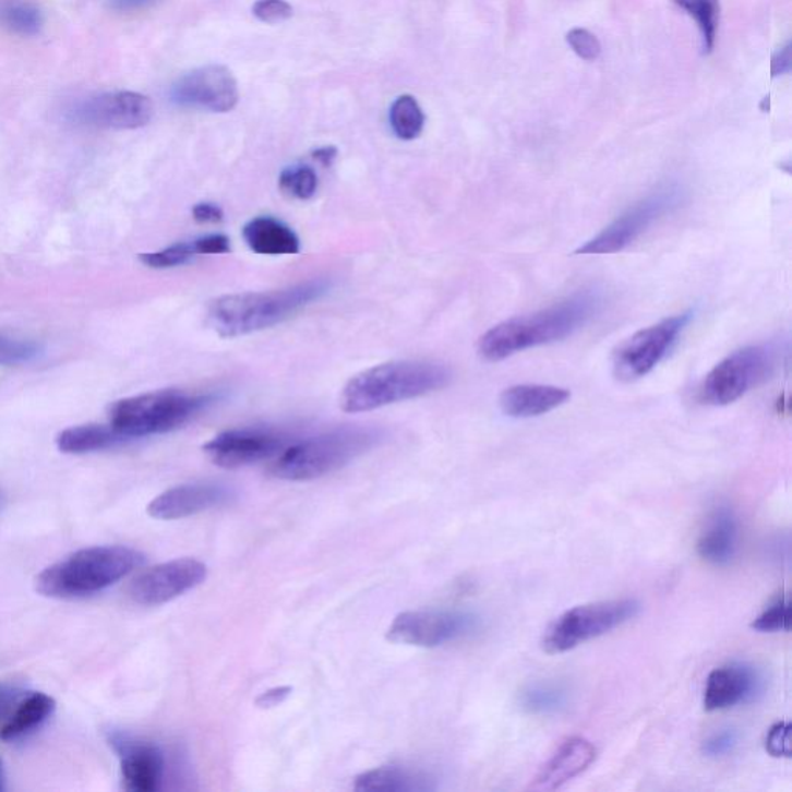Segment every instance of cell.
Returning a JSON list of instances; mask_svg holds the SVG:
<instances>
[{"label": "cell", "mask_w": 792, "mask_h": 792, "mask_svg": "<svg viewBox=\"0 0 792 792\" xmlns=\"http://www.w3.org/2000/svg\"><path fill=\"white\" fill-rule=\"evenodd\" d=\"M519 705L531 716H554L568 708L569 688L561 681H532L521 688Z\"/></svg>", "instance_id": "cell-26"}, {"label": "cell", "mask_w": 792, "mask_h": 792, "mask_svg": "<svg viewBox=\"0 0 792 792\" xmlns=\"http://www.w3.org/2000/svg\"><path fill=\"white\" fill-rule=\"evenodd\" d=\"M336 155H338V151L332 146L320 147V149L313 152L314 160L320 161L322 166H332V163L335 161Z\"/></svg>", "instance_id": "cell-43"}, {"label": "cell", "mask_w": 792, "mask_h": 792, "mask_svg": "<svg viewBox=\"0 0 792 792\" xmlns=\"http://www.w3.org/2000/svg\"><path fill=\"white\" fill-rule=\"evenodd\" d=\"M572 398L568 388L521 384L506 388L501 396L503 413L511 418H535L564 406Z\"/></svg>", "instance_id": "cell-20"}, {"label": "cell", "mask_w": 792, "mask_h": 792, "mask_svg": "<svg viewBox=\"0 0 792 792\" xmlns=\"http://www.w3.org/2000/svg\"><path fill=\"white\" fill-rule=\"evenodd\" d=\"M211 403L208 395L181 391L131 396L110 407V425L125 440L168 434L194 420Z\"/></svg>", "instance_id": "cell-6"}, {"label": "cell", "mask_w": 792, "mask_h": 792, "mask_svg": "<svg viewBox=\"0 0 792 792\" xmlns=\"http://www.w3.org/2000/svg\"><path fill=\"white\" fill-rule=\"evenodd\" d=\"M197 254H227L231 251V243L224 235H209L200 237L192 242Z\"/></svg>", "instance_id": "cell-38"}, {"label": "cell", "mask_w": 792, "mask_h": 792, "mask_svg": "<svg viewBox=\"0 0 792 792\" xmlns=\"http://www.w3.org/2000/svg\"><path fill=\"white\" fill-rule=\"evenodd\" d=\"M739 543V524L734 511L729 506H717L709 516L705 531L699 536L697 550L699 557L712 565L731 564Z\"/></svg>", "instance_id": "cell-21"}, {"label": "cell", "mask_w": 792, "mask_h": 792, "mask_svg": "<svg viewBox=\"0 0 792 792\" xmlns=\"http://www.w3.org/2000/svg\"><path fill=\"white\" fill-rule=\"evenodd\" d=\"M40 353V347L35 340L13 338L0 333V365L24 364Z\"/></svg>", "instance_id": "cell-33"}, {"label": "cell", "mask_w": 792, "mask_h": 792, "mask_svg": "<svg viewBox=\"0 0 792 792\" xmlns=\"http://www.w3.org/2000/svg\"><path fill=\"white\" fill-rule=\"evenodd\" d=\"M5 790V772H3L2 760H0V791Z\"/></svg>", "instance_id": "cell-45"}, {"label": "cell", "mask_w": 792, "mask_h": 792, "mask_svg": "<svg viewBox=\"0 0 792 792\" xmlns=\"http://www.w3.org/2000/svg\"><path fill=\"white\" fill-rule=\"evenodd\" d=\"M691 320L692 312L676 314L624 340L613 355L617 380L635 381L649 375L668 357Z\"/></svg>", "instance_id": "cell-10"}, {"label": "cell", "mask_w": 792, "mask_h": 792, "mask_svg": "<svg viewBox=\"0 0 792 792\" xmlns=\"http://www.w3.org/2000/svg\"><path fill=\"white\" fill-rule=\"evenodd\" d=\"M599 296L579 291L527 316L513 317L495 325L479 340V353L497 362L532 347L557 343L580 331L598 312Z\"/></svg>", "instance_id": "cell-1"}, {"label": "cell", "mask_w": 792, "mask_h": 792, "mask_svg": "<svg viewBox=\"0 0 792 792\" xmlns=\"http://www.w3.org/2000/svg\"><path fill=\"white\" fill-rule=\"evenodd\" d=\"M152 0H115V7L118 10H133L140 9V7L146 5Z\"/></svg>", "instance_id": "cell-44"}, {"label": "cell", "mask_w": 792, "mask_h": 792, "mask_svg": "<svg viewBox=\"0 0 792 792\" xmlns=\"http://www.w3.org/2000/svg\"><path fill=\"white\" fill-rule=\"evenodd\" d=\"M291 694V687H276L272 691L265 692L257 699V705L262 708H274V706L280 705L288 695Z\"/></svg>", "instance_id": "cell-41"}, {"label": "cell", "mask_w": 792, "mask_h": 792, "mask_svg": "<svg viewBox=\"0 0 792 792\" xmlns=\"http://www.w3.org/2000/svg\"><path fill=\"white\" fill-rule=\"evenodd\" d=\"M331 287V280L313 279L285 290L224 296L211 303L208 325L221 338L265 331L290 320L292 314L327 295Z\"/></svg>", "instance_id": "cell-2"}, {"label": "cell", "mask_w": 792, "mask_h": 792, "mask_svg": "<svg viewBox=\"0 0 792 792\" xmlns=\"http://www.w3.org/2000/svg\"><path fill=\"white\" fill-rule=\"evenodd\" d=\"M477 627L476 616L451 610H417L399 613L387 631L388 641L434 649L468 635Z\"/></svg>", "instance_id": "cell-11"}, {"label": "cell", "mask_w": 792, "mask_h": 792, "mask_svg": "<svg viewBox=\"0 0 792 792\" xmlns=\"http://www.w3.org/2000/svg\"><path fill=\"white\" fill-rule=\"evenodd\" d=\"M596 758V747L588 740L573 736L559 746L553 757L540 769L532 791L550 792L564 787L569 780L580 776Z\"/></svg>", "instance_id": "cell-19"}, {"label": "cell", "mask_w": 792, "mask_h": 792, "mask_svg": "<svg viewBox=\"0 0 792 792\" xmlns=\"http://www.w3.org/2000/svg\"><path fill=\"white\" fill-rule=\"evenodd\" d=\"M355 790L368 792H412L431 790L425 777L399 768V766H384V768L370 769L355 779Z\"/></svg>", "instance_id": "cell-25"}, {"label": "cell", "mask_w": 792, "mask_h": 792, "mask_svg": "<svg viewBox=\"0 0 792 792\" xmlns=\"http://www.w3.org/2000/svg\"><path fill=\"white\" fill-rule=\"evenodd\" d=\"M736 742H739V736L734 731H721L706 740L703 753L712 758L724 757L734 751Z\"/></svg>", "instance_id": "cell-37"}, {"label": "cell", "mask_w": 792, "mask_h": 792, "mask_svg": "<svg viewBox=\"0 0 792 792\" xmlns=\"http://www.w3.org/2000/svg\"><path fill=\"white\" fill-rule=\"evenodd\" d=\"M773 370V351L749 346L734 351L710 370L699 388V399L709 406H728L760 386Z\"/></svg>", "instance_id": "cell-8"}, {"label": "cell", "mask_w": 792, "mask_h": 792, "mask_svg": "<svg viewBox=\"0 0 792 792\" xmlns=\"http://www.w3.org/2000/svg\"><path fill=\"white\" fill-rule=\"evenodd\" d=\"M791 69V47L787 46L772 59V76L783 75Z\"/></svg>", "instance_id": "cell-42"}, {"label": "cell", "mask_w": 792, "mask_h": 792, "mask_svg": "<svg viewBox=\"0 0 792 792\" xmlns=\"http://www.w3.org/2000/svg\"><path fill=\"white\" fill-rule=\"evenodd\" d=\"M195 255L197 253H195L192 242H179L165 248V250L140 254V261L149 268L166 269L188 264Z\"/></svg>", "instance_id": "cell-32"}, {"label": "cell", "mask_w": 792, "mask_h": 792, "mask_svg": "<svg viewBox=\"0 0 792 792\" xmlns=\"http://www.w3.org/2000/svg\"><path fill=\"white\" fill-rule=\"evenodd\" d=\"M683 203V192L679 188L668 187L651 192L646 199L639 200L631 208L621 214L613 224L602 229L593 239L577 248L575 254H614L635 243L649 231L658 220L668 216Z\"/></svg>", "instance_id": "cell-9"}, {"label": "cell", "mask_w": 792, "mask_h": 792, "mask_svg": "<svg viewBox=\"0 0 792 792\" xmlns=\"http://www.w3.org/2000/svg\"><path fill=\"white\" fill-rule=\"evenodd\" d=\"M125 442L112 425L83 424L65 429L58 435L57 446L61 453L81 455L110 449Z\"/></svg>", "instance_id": "cell-24"}, {"label": "cell", "mask_w": 792, "mask_h": 792, "mask_svg": "<svg viewBox=\"0 0 792 792\" xmlns=\"http://www.w3.org/2000/svg\"><path fill=\"white\" fill-rule=\"evenodd\" d=\"M791 602L784 595L772 599L771 604L755 617L753 628L760 633H776L790 631Z\"/></svg>", "instance_id": "cell-31"}, {"label": "cell", "mask_w": 792, "mask_h": 792, "mask_svg": "<svg viewBox=\"0 0 792 792\" xmlns=\"http://www.w3.org/2000/svg\"><path fill=\"white\" fill-rule=\"evenodd\" d=\"M121 757V773L124 788L132 792H154L160 790L165 776V755L157 745L133 742L115 735L110 739Z\"/></svg>", "instance_id": "cell-17"}, {"label": "cell", "mask_w": 792, "mask_h": 792, "mask_svg": "<svg viewBox=\"0 0 792 792\" xmlns=\"http://www.w3.org/2000/svg\"><path fill=\"white\" fill-rule=\"evenodd\" d=\"M380 440L381 432L377 429L358 425L335 429L285 447L277 455L272 472L283 480L320 479L373 449Z\"/></svg>", "instance_id": "cell-5"}, {"label": "cell", "mask_w": 792, "mask_h": 792, "mask_svg": "<svg viewBox=\"0 0 792 792\" xmlns=\"http://www.w3.org/2000/svg\"><path fill=\"white\" fill-rule=\"evenodd\" d=\"M154 105L135 92H117L87 99L73 117L80 123L105 129H139L149 123Z\"/></svg>", "instance_id": "cell-15"}, {"label": "cell", "mask_w": 792, "mask_h": 792, "mask_svg": "<svg viewBox=\"0 0 792 792\" xmlns=\"http://www.w3.org/2000/svg\"><path fill=\"white\" fill-rule=\"evenodd\" d=\"M253 14L266 24H279L290 20L292 7L287 0H257L253 5Z\"/></svg>", "instance_id": "cell-35"}, {"label": "cell", "mask_w": 792, "mask_h": 792, "mask_svg": "<svg viewBox=\"0 0 792 792\" xmlns=\"http://www.w3.org/2000/svg\"><path fill=\"white\" fill-rule=\"evenodd\" d=\"M279 187L290 197L309 200L316 194L317 176L310 166H291L280 173Z\"/></svg>", "instance_id": "cell-30"}, {"label": "cell", "mask_w": 792, "mask_h": 792, "mask_svg": "<svg viewBox=\"0 0 792 792\" xmlns=\"http://www.w3.org/2000/svg\"><path fill=\"white\" fill-rule=\"evenodd\" d=\"M566 43L584 61H595L601 55V43L588 29L573 28L572 32L566 33Z\"/></svg>", "instance_id": "cell-34"}, {"label": "cell", "mask_w": 792, "mask_h": 792, "mask_svg": "<svg viewBox=\"0 0 792 792\" xmlns=\"http://www.w3.org/2000/svg\"><path fill=\"white\" fill-rule=\"evenodd\" d=\"M0 24L21 36L38 35L43 13L29 0H0Z\"/></svg>", "instance_id": "cell-27"}, {"label": "cell", "mask_w": 792, "mask_h": 792, "mask_svg": "<svg viewBox=\"0 0 792 792\" xmlns=\"http://www.w3.org/2000/svg\"><path fill=\"white\" fill-rule=\"evenodd\" d=\"M206 576L208 566L197 559H176L136 576L129 585V598L140 605L166 604L205 583Z\"/></svg>", "instance_id": "cell-12"}, {"label": "cell", "mask_w": 792, "mask_h": 792, "mask_svg": "<svg viewBox=\"0 0 792 792\" xmlns=\"http://www.w3.org/2000/svg\"><path fill=\"white\" fill-rule=\"evenodd\" d=\"M247 245L257 254L285 255L301 251L299 237L290 227L273 217H257L243 228Z\"/></svg>", "instance_id": "cell-23"}, {"label": "cell", "mask_w": 792, "mask_h": 792, "mask_svg": "<svg viewBox=\"0 0 792 792\" xmlns=\"http://www.w3.org/2000/svg\"><path fill=\"white\" fill-rule=\"evenodd\" d=\"M144 564L129 547H91L48 566L36 577V591L47 598L80 599L105 591Z\"/></svg>", "instance_id": "cell-4"}, {"label": "cell", "mask_w": 792, "mask_h": 792, "mask_svg": "<svg viewBox=\"0 0 792 792\" xmlns=\"http://www.w3.org/2000/svg\"><path fill=\"white\" fill-rule=\"evenodd\" d=\"M641 610L636 599H613L577 605L557 617L548 627L542 647L547 653L559 655L576 649L580 644L591 641L628 623Z\"/></svg>", "instance_id": "cell-7"}, {"label": "cell", "mask_w": 792, "mask_h": 792, "mask_svg": "<svg viewBox=\"0 0 792 792\" xmlns=\"http://www.w3.org/2000/svg\"><path fill=\"white\" fill-rule=\"evenodd\" d=\"M451 377V369L440 362H387L351 377L340 395V407L349 413L370 412L442 391Z\"/></svg>", "instance_id": "cell-3"}, {"label": "cell", "mask_w": 792, "mask_h": 792, "mask_svg": "<svg viewBox=\"0 0 792 792\" xmlns=\"http://www.w3.org/2000/svg\"><path fill=\"white\" fill-rule=\"evenodd\" d=\"M287 435L283 432L243 428L221 432L206 443L203 451L217 466L236 469L277 457L287 447Z\"/></svg>", "instance_id": "cell-13"}, {"label": "cell", "mask_w": 792, "mask_h": 792, "mask_svg": "<svg viewBox=\"0 0 792 792\" xmlns=\"http://www.w3.org/2000/svg\"><path fill=\"white\" fill-rule=\"evenodd\" d=\"M697 21L703 35V48L712 51L716 46L718 22H720V0H673Z\"/></svg>", "instance_id": "cell-29"}, {"label": "cell", "mask_w": 792, "mask_h": 792, "mask_svg": "<svg viewBox=\"0 0 792 792\" xmlns=\"http://www.w3.org/2000/svg\"><path fill=\"white\" fill-rule=\"evenodd\" d=\"M192 216L199 224H218L224 220V211L216 203H199L192 209Z\"/></svg>", "instance_id": "cell-40"}, {"label": "cell", "mask_w": 792, "mask_h": 792, "mask_svg": "<svg viewBox=\"0 0 792 792\" xmlns=\"http://www.w3.org/2000/svg\"><path fill=\"white\" fill-rule=\"evenodd\" d=\"M388 118H391V125L395 135L398 139L406 140V142L416 140L423 132L424 113L413 96H399L392 105Z\"/></svg>", "instance_id": "cell-28"}, {"label": "cell", "mask_w": 792, "mask_h": 792, "mask_svg": "<svg viewBox=\"0 0 792 792\" xmlns=\"http://www.w3.org/2000/svg\"><path fill=\"white\" fill-rule=\"evenodd\" d=\"M235 497L231 488L220 483H188L170 488L147 506L158 520H179L225 505Z\"/></svg>", "instance_id": "cell-16"}, {"label": "cell", "mask_w": 792, "mask_h": 792, "mask_svg": "<svg viewBox=\"0 0 792 792\" xmlns=\"http://www.w3.org/2000/svg\"><path fill=\"white\" fill-rule=\"evenodd\" d=\"M24 692L20 687L13 686V684H0V728Z\"/></svg>", "instance_id": "cell-39"}, {"label": "cell", "mask_w": 792, "mask_h": 792, "mask_svg": "<svg viewBox=\"0 0 792 792\" xmlns=\"http://www.w3.org/2000/svg\"><path fill=\"white\" fill-rule=\"evenodd\" d=\"M55 709H57V701L43 692L22 695L0 728V740L16 742V740L24 739L43 727L48 718L53 716Z\"/></svg>", "instance_id": "cell-22"}, {"label": "cell", "mask_w": 792, "mask_h": 792, "mask_svg": "<svg viewBox=\"0 0 792 792\" xmlns=\"http://www.w3.org/2000/svg\"><path fill=\"white\" fill-rule=\"evenodd\" d=\"M170 98L177 106L224 113L235 109L239 88L227 67L206 65L180 77L170 91Z\"/></svg>", "instance_id": "cell-14"}, {"label": "cell", "mask_w": 792, "mask_h": 792, "mask_svg": "<svg viewBox=\"0 0 792 792\" xmlns=\"http://www.w3.org/2000/svg\"><path fill=\"white\" fill-rule=\"evenodd\" d=\"M766 751L777 758L791 757V724L787 721L773 724L766 735Z\"/></svg>", "instance_id": "cell-36"}, {"label": "cell", "mask_w": 792, "mask_h": 792, "mask_svg": "<svg viewBox=\"0 0 792 792\" xmlns=\"http://www.w3.org/2000/svg\"><path fill=\"white\" fill-rule=\"evenodd\" d=\"M760 688V676L751 665L732 662L709 673L703 705L708 712L735 708L754 699Z\"/></svg>", "instance_id": "cell-18"}]
</instances>
